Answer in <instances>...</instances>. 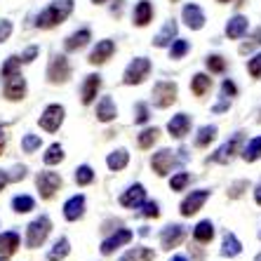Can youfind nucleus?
I'll return each instance as SVG.
<instances>
[{
    "label": "nucleus",
    "instance_id": "1",
    "mask_svg": "<svg viewBox=\"0 0 261 261\" xmlns=\"http://www.w3.org/2000/svg\"><path fill=\"white\" fill-rule=\"evenodd\" d=\"M73 12V0H55L45 12L38 14V29H55L57 24L66 21L68 14Z\"/></svg>",
    "mask_w": 261,
    "mask_h": 261
},
{
    "label": "nucleus",
    "instance_id": "2",
    "mask_svg": "<svg viewBox=\"0 0 261 261\" xmlns=\"http://www.w3.org/2000/svg\"><path fill=\"white\" fill-rule=\"evenodd\" d=\"M49 231H52V221H49L47 217L33 219V221L29 224V228H26V245H29L31 249L40 247V245L47 240Z\"/></svg>",
    "mask_w": 261,
    "mask_h": 261
},
{
    "label": "nucleus",
    "instance_id": "3",
    "mask_svg": "<svg viewBox=\"0 0 261 261\" xmlns=\"http://www.w3.org/2000/svg\"><path fill=\"white\" fill-rule=\"evenodd\" d=\"M148 73H151V61L146 59V57H137V59L129 61V66L125 68V85H139L148 78Z\"/></svg>",
    "mask_w": 261,
    "mask_h": 261
},
{
    "label": "nucleus",
    "instance_id": "4",
    "mask_svg": "<svg viewBox=\"0 0 261 261\" xmlns=\"http://www.w3.org/2000/svg\"><path fill=\"white\" fill-rule=\"evenodd\" d=\"M47 78L52 85H59V83H66L71 78V66H68V59L64 55H55L49 59L47 66Z\"/></svg>",
    "mask_w": 261,
    "mask_h": 261
},
{
    "label": "nucleus",
    "instance_id": "5",
    "mask_svg": "<svg viewBox=\"0 0 261 261\" xmlns=\"http://www.w3.org/2000/svg\"><path fill=\"white\" fill-rule=\"evenodd\" d=\"M176 101V85L170 80H163V83H155L153 87V103L158 109H167Z\"/></svg>",
    "mask_w": 261,
    "mask_h": 261
},
{
    "label": "nucleus",
    "instance_id": "6",
    "mask_svg": "<svg viewBox=\"0 0 261 261\" xmlns=\"http://www.w3.org/2000/svg\"><path fill=\"white\" fill-rule=\"evenodd\" d=\"M36 186H38V191H40V198L49 200V198L61 189V176L57 174V172H40V174L36 176Z\"/></svg>",
    "mask_w": 261,
    "mask_h": 261
},
{
    "label": "nucleus",
    "instance_id": "7",
    "mask_svg": "<svg viewBox=\"0 0 261 261\" xmlns=\"http://www.w3.org/2000/svg\"><path fill=\"white\" fill-rule=\"evenodd\" d=\"M207 198H210V191H207V189L191 191V195H186V198L181 200V207H179L181 217H193L195 212H200L202 205L207 202Z\"/></svg>",
    "mask_w": 261,
    "mask_h": 261
},
{
    "label": "nucleus",
    "instance_id": "8",
    "mask_svg": "<svg viewBox=\"0 0 261 261\" xmlns=\"http://www.w3.org/2000/svg\"><path fill=\"white\" fill-rule=\"evenodd\" d=\"M40 127L45 132H57L61 127V122H64V106L59 103H49L47 109L43 111V116H40Z\"/></svg>",
    "mask_w": 261,
    "mask_h": 261
},
{
    "label": "nucleus",
    "instance_id": "9",
    "mask_svg": "<svg viewBox=\"0 0 261 261\" xmlns=\"http://www.w3.org/2000/svg\"><path fill=\"white\" fill-rule=\"evenodd\" d=\"M243 134H245V132H236V134L231 137V139L226 141L224 146H219V151L214 153V155H212L210 160H212V163H219V165H226V163H228V160H231L233 155L238 153L240 144H243Z\"/></svg>",
    "mask_w": 261,
    "mask_h": 261
},
{
    "label": "nucleus",
    "instance_id": "10",
    "mask_svg": "<svg viewBox=\"0 0 261 261\" xmlns=\"http://www.w3.org/2000/svg\"><path fill=\"white\" fill-rule=\"evenodd\" d=\"M184 236H186V228L181 224H170V226H165L163 233H160V245L165 249H172L181 243Z\"/></svg>",
    "mask_w": 261,
    "mask_h": 261
},
{
    "label": "nucleus",
    "instance_id": "11",
    "mask_svg": "<svg viewBox=\"0 0 261 261\" xmlns=\"http://www.w3.org/2000/svg\"><path fill=\"white\" fill-rule=\"evenodd\" d=\"M181 19H184V24L189 26V29H193V31H200L202 26H205V12H202V10L195 5V3L184 5Z\"/></svg>",
    "mask_w": 261,
    "mask_h": 261
},
{
    "label": "nucleus",
    "instance_id": "12",
    "mask_svg": "<svg viewBox=\"0 0 261 261\" xmlns=\"http://www.w3.org/2000/svg\"><path fill=\"white\" fill-rule=\"evenodd\" d=\"M26 94V80L21 73H14L10 78H5V97L10 101H19Z\"/></svg>",
    "mask_w": 261,
    "mask_h": 261
},
{
    "label": "nucleus",
    "instance_id": "13",
    "mask_svg": "<svg viewBox=\"0 0 261 261\" xmlns=\"http://www.w3.org/2000/svg\"><path fill=\"white\" fill-rule=\"evenodd\" d=\"M172 163H174V153L170 148H160L158 153H153V160H151V167L153 172L158 176H165L167 172L172 170Z\"/></svg>",
    "mask_w": 261,
    "mask_h": 261
},
{
    "label": "nucleus",
    "instance_id": "14",
    "mask_svg": "<svg viewBox=\"0 0 261 261\" xmlns=\"http://www.w3.org/2000/svg\"><path fill=\"white\" fill-rule=\"evenodd\" d=\"M129 240H132V231H127V228H120L118 233H113L111 238H106L101 243V254H113L118 247H122V245H127Z\"/></svg>",
    "mask_w": 261,
    "mask_h": 261
},
{
    "label": "nucleus",
    "instance_id": "15",
    "mask_svg": "<svg viewBox=\"0 0 261 261\" xmlns=\"http://www.w3.org/2000/svg\"><path fill=\"white\" fill-rule=\"evenodd\" d=\"M144 200H146V189L141 186V184L129 186V189L120 195V205L127 207V210H137V207H139Z\"/></svg>",
    "mask_w": 261,
    "mask_h": 261
},
{
    "label": "nucleus",
    "instance_id": "16",
    "mask_svg": "<svg viewBox=\"0 0 261 261\" xmlns=\"http://www.w3.org/2000/svg\"><path fill=\"white\" fill-rule=\"evenodd\" d=\"M113 52H116V43L113 40H99L97 47L90 52V64H103V61H109L111 57H113Z\"/></svg>",
    "mask_w": 261,
    "mask_h": 261
},
{
    "label": "nucleus",
    "instance_id": "17",
    "mask_svg": "<svg viewBox=\"0 0 261 261\" xmlns=\"http://www.w3.org/2000/svg\"><path fill=\"white\" fill-rule=\"evenodd\" d=\"M83 214H85V195H73L64 202V217L68 221H78Z\"/></svg>",
    "mask_w": 261,
    "mask_h": 261
},
{
    "label": "nucleus",
    "instance_id": "18",
    "mask_svg": "<svg viewBox=\"0 0 261 261\" xmlns=\"http://www.w3.org/2000/svg\"><path fill=\"white\" fill-rule=\"evenodd\" d=\"M99 87H101V75H97V73H92V75H87L85 83H83V103L85 106H90L94 99H97L99 94Z\"/></svg>",
    "mask_w": 261,
    "mask_h": 261
},
{
    "label": "nucleus",
    "instance_id": "19",
    "mask_svg": "<svg viewBox=\"0 0 261 261\" xmlns=\"http://www.w3.org/2000/svg\"><path fill=\"white\" fill-rule=\"evenodd\" d=\"M189 129H191V118L186 116V113H176V116L167 122V132H170L174 139L186 137V134H189Z\"/></svg>",
    "mask_w": 261,
    "mask_h": 261
},
{
    "label": "nucleus",
    "instance_id": "20",
    "mask_svg": "<svg viewBox=\"0 0 261 261\" xmlns=\"http://www.w3.org/2000/svg\"><path fill=\"white\" fill-rule=\"evenodd\" d=\"M90 40H92L90 29H80V31H75L73 36H68V38H66L64 47H66L68 52H78V49H83L87 43H90Z\"/></svg>",
    "mask_w": 261,
    "mask_h": 261
},
{
    "label": "nucleus",
    "instance_id": "21",
    "mask_svg": "<svg viewBox=\"0 0 261 261\" xmlns=\"http://www.w3.org/2000/svg\"><path fill=\"white\" fill-rule=\"evenodd\" d=\"M245 33H247V17H243V14H236L233 19H228V24H226V36L231 38V40L243 38Z\"/></svg>",
    "mask_w": 261,
    "mask_h": 261
},
{
    "label": "nucleus",
    "instance_id": "22",
    "mask_svg": "<svg viewBox=\"0 0 261 261\" xmlns=\"http://www.w3.org/2000/svg\"><path fill=\"white\" fill-rule=\"evenodd\" d=\"M153 21V5L148 0H139L134 7V24L137 26H148Z\"/></svg>",
    "mask_w": 261,
    "mask_h": 261
},
{
    "label": "nucleus",
    "instance_id": "23",
    "mask_svg": "<svg viewBox=\"0 0 261 261\" xmlns=\"http://www.w3.org/2000/svg\"><path fill=\"white\" fill-rule=\"evenodd\" d=\"M176 29H179V26H176L174 19H172V21H167V24L163 26V31L153 38V45H155V47H170L172 38H176Z\"/></svg>",
    "mask_w": 261,
    "mask_h": 261
},
{
    "label": "nucleus",
    "instance_id": "24",
    "mask_svg": "<svg viewBox=\"0 0 261 261\" xmlns=\"http://www.w3.org/2000/svg\"><path fill=\"white\" fill-rule=\"evenodd\" d=\"M116 116H118V109H116V103H113V99H111V97H101V101L97 103V120L111 122Z\"/></svg>",
    "mask_w": 261,
    "mask_h": 261
},
{
    "label": "nucleus",
    "instance_id": "25",
    "mask_svg": "<svg viewBox=\"0 0 261 261\" xmlns=\"http://www.w3.org/2000/svg\"><path fill=\"white\" fill-rule=\"evenodd\" d=\"M19 247V236L14 231H7L0 236V256H12Z\"/></svg>",
    "mask_w": 261,
    "mask_h": 261
},
{
    "label": "nucleus",
    "instance_id": "26",
    "mask_svg": "<svg viewBox=\"0 0 261 261\" xmlns=\"http://www.w3.org/2000/svg\"><path fill=\"white\" fill-rule=\"evenodd\" d=\"M210 87H212V78L207 73H195L193 80H191V90H193L195 97H205Z\"/></svg>",
    "mask_w": 261,
    "mask_h": 261
},
{
    "label": "nucleus",
    "instance_id": "27",
    "mask_svg": "<svg viewBox=\"0 0 261 261\" xmlns=\"http://www.w3.org/2000/svg\"><path fill=\"white\" fill-rule=\"evenodd\" d=\"M193 238L198 240V243H212V238H214V224L210 221V219L200 221V224L193 228Z\"/></svg>",
    "mask_w": 261,
    "mask_h": 261
},
{
    "label": "nucleus",
    "instance_id": "28",
    "mask_svg": "<svg viewBox=\"0 0 261 261\" xmlns=\"http://www.w3.org/2000/svg\"><path fill=\"white\" fill-rule=\"evenodd\" d=\"M127 163H129V153L125 151V148H118V151H113L109 155V160H106V165H109L113 172L125 170V167H127Z\"/></svg>",
    "mask_w": 261,
    "mask_h": 261
},
{
    "label": "nucleus",
    "instance_id": "29",
    "mask_svg": "<svg viewBox=\"0 0 261 261\" xmlns=\"http://www.w3.org/2000/svg\"><path fill=\"white\" fill-rule=\"evenodd\" d=\"M68 252H71V243H68L66 238H61V240H57L55 245H52V249L47 252V259L49 261H61L66 259Z\"/></svg>",
    "mask_w": 261,
    "mask_h": 261
},
{
    "label": "nucleus",
    "instance_id": "30",
    "mask_svg": "<svg viewBox=\"0 0 261 261\" xmlns=\"http://www.w3.org/2000/svg\"><path fill=\"white\" fill-rule=\"evenodd\" d=\"M240 252H243V245H240V240L236 238V233H226L221 254H224V256H238Z\"/></svg>",
    "mask_w": 261,
    "mask_h": 261
},
{
    "label": "nucleus",
    "instance_id": "31",
    "mask_svg": "<svg viewBox=\"0 0 261 261\" xmlns=\"http://www.w3.org/2000/svg\"><path fill=\"white\" fill-rule=\"evenodd\" d=\"M214 139H217V127H214V125H205V127L198 129V137H195V146L205 148V146H210Z\"/></svg>",
    "mask_w": 261,
    "mask_h": 261
},
{
    "label": "nucleus",
    "instance_id": "32",
    "mask_svg": "<svg viewBox=\"0 0 261 261\" xmlns=\"http://www.w3.org/2000/svg\"><path fill=\"white\" fill-rule=\"evenodd\" d=\"M243 158H245V163H256V160L261 158V137L252 139L247 146H245V148H243Z\"/></svg>",
    "mask_w": 261,
    "mask_h": 261
},
{
    "label": "nucleus",
    "instance_id": "33",
    "mask_svg": "<svg viewBox=\"0 0 261 261\" xmlns=\"http://www.w3.org/2000/svg\"><path fill=\"white\" fill-rule=\"evenodd\" d=\"M153 252L151 249H146V247H134V249H129L127 254H122V259L120 261H153Z\"/></svg>",
    "mask_w": 261,
    "mask_h": 261
},
{
    "label": "nucleus",
    "instance_id": "34",
    "mask_svg": "<svg viewBox=\"0 0 261 261\" xmlns=\"http://www.w3.org/2000/svg\"><path fill=\"white\" fill-rule=\"evenodd\" d=\"M33 207H36V200H33L31 195H17L12 200V210L17 214H26V212H31Z\"/></svg>",
    "mask_w": 261,
    "mask_h": 261
},
{
    "label": "nucleus",
    "instance_id": "35",
    "mask_svg": "<svg viewBox=\"0 0 261 261\" xmlns=\"http://www.w3.org/2000/svg\"><path fill=\"white\" fill-rule=\"evenodd\" d=\"M191 49L189 40H184V38H176V40H172L170 45V59H181V57H186V52Z\"/></svg>",
    "mask_w": 261,
    "mask_h": 261
},
{
    "label": "nucleus",
    "instance_id": "36",
    "mask_svg": "<svg viewBox=\"0 0 261 261\" xmlns=\"http://www.w3.org/2000/svg\"><path fill=\"white\" fill-rule=\"evenodd\" d=\"M158 134H160V129L158 127H148V129H144V132L139 134V148H151L155 141H158Z\"/></svg>",
    "mask_w": 261,
    "mask_h": 261
},
{
    "label": "nucleus",
    "instance_id": "37",
    "mask_svg": "<svg viewBox=\"0 0 261 261\" xmlns=\"http://www.w3.org/2000/svg\"><path fill=\"white\" fill-rule=\"evenodd\" d=\"M94 181V172H92L90 165H80L78 170H75V184L78 186H87V184Z\"/></svg>",
    "mask_w": 261,
    "mask_h": 261
},
{
    "label": "nucleus",
    "instance_id": "38",
    "mask_svg": "<svg viewBox=\"0 0 261 261\" xmlns=\"http://www.w3.org/2000/svg\"><path fill=\"white\" fill-rule=\"evenodd\" d=\"M43 160H45V165H57V163H61L64 160V148H61L59 144H52L47 148V153L43 155Z\"/></svg>",
    "mask_w": 261,
    "mask_h": 261
},
{
    "label": "nucleus",
    "instance_id": "39",
    "mask_svg": "<svg viewBox=\"0 0 261 261\" xmlns=\"http://www.w3.org/2000/svg\"><path fill=\"white\" fill-rule=\"evenodd\" d=\"M19 68H21V57H10V59L3 64V71H0V75H3V78H10V75L19 73Z\"/></svg>",
    "mask_w": 261,
    "mask_h": 261
},
{
    "label": "nucleus",
    "instance_id": "40",
    "mask_svg": "<svg viewBox=\"0 0 261 261\" xmlns=\"http://www.w3.org/2000/svg\"><path fill=\"white\" fill-rule=\"evenodd\" d=\"M205 64H207V68H210V73H224L226 71V59L219 55H210L205 59Z\"/></svg>",
    "mask_w": 261,
    "mask_h": 261
},
{
    "label": "nucleus",
    "instance_id": "41",
    "mask_svg": "<svg viewBox=\"0 0 261 261\" xmlns=\"http://www.w3.org/2000/svg\"><path fill=\"white\" fill-rule=\"evenodd\" d=\"M189 181H191V174H189V172H179V174H174L170 179V189L172 191H184L186 186H189Z\"/></svg>",
    "mask_w": 261,
    "mask_h": 261
},
{
    "label": "nucleus",
    "instance_id": "42",
    "mask_svg": "<svg viewBox=\"0 0 261 261\" xmlns=\"http://www.w3.org/2000/svg\"><path fill=\"white\" fill-rule=\"evenodd\" d=\"M259 45H261V29H254V33L247 38V43L240 45V55H247V52H252Z\"/></svg>",
    "mask_w": 261,
    "mask_h": 261
},
{
    "label": "nucleus",
    "instance_id": "43",
    "mask_svg": "<svg viewBox=\"0 0 261 261\" xmlns=\"http://www.w3.org/2000/svg\"><path fill=\"white\" fill-rule=\"evenodd\" d=\"M21 148H24V153H36L40 148V137L38 134H26L21 139Z\"/></svg>",
    "mask_w": 261,
    "mask_h": 261
},
{
    "label": "nucleus",
    "instance_id": "44",
    "mask_svg": "<svg viewBox=\"0 0 261 261\" xmlns=\"http://www.w3.org/2000/svg\"><path fill=\"white\" fill-rule=\"evenodd\" d=\"M141 214H144L146 219H158L160 217V207H158V202H153V200H148V202H141Z\"/></svg>",
    "mask_w": 261,
    "mask_h": 261
},
{
    "label": "nucleus",
    "instance_id": "45",
    "mask_svg": "<svg viewBox=\"0 0 261 261\" xmlns=\"http://www.w3.org/2000/svg\"><path fill=\"white\" fill-rule=\"evenodd\" d=\"M148 106H146V103H137V106H134V122H137V125H144V122H148Z\"/></svg>",
    "mask_w": 261,
    "mask_h": 261
},
{
    "label": "nucleus",
    "instance_id": "46",
    "mask_svg": "<svg viewBox=\"0 0 261 261\" xmlns=\"http://www.w3.org/2000/svg\"><path fill=\"white\" fill-rule=\"evenodd\" d=\"M247 71H249L252 78H261V52L247 61Z\"/></svg>",
    "mask_w": 261,
    "mask_h": 261
},
{
    "label": "nucleus",
    "instance_id": "47",
    "mask_svg": "<svg viewBox=\"0 0 261 261\" xmlns=\"http://www.w3.org/2000/svg\"><path fill=\"white\" fill-rule=\"evenodd\" d=\"M245 189H247V181H245V179H240V181H236V184H233V186H231V189H228V198H240Z\"/></svg>",
    "mask_w": 261,
    "mask_h": 261
},
{
    "label": "nucleus",
    "instance_id": "48",
    "mask_svg": "<svg viewBox=\"0 0 261 261\" xmlns=\"http://www.w3.org/2000/svg\"><path fill=\"white\" fill-rule=\"evenodd\" d=\"M10 36H12V21L3 19V21H0V43H5Z\"/></svg>",
    "mask_w": 261,
    "mask_h": 261
},
{
    "label": "nucleus",
    "instance_id": "49",
    "mask_svg": "<svg viewBox=\"0 0 261 261\" xmlns=\"http://www.w3.org/2000/svg\"><path fill=\"white\" fill-rule=\"evenodd\" d=\"M221 92H224L226 97H236V94H238V87H236V83H233V80H228V78H226L224 83H221Z\"/></svg>",
    "mask_w": 261,
    "mask_h": 261
},
{
    "label": "nucleus",
    "instance_id": "50",
    "mask_svg": "<svg viewBox=\"0 0 261 261\" xmlns=\"http://www.w3.org/2000/svg\"><path fill=\"white\" fill-rule=\"evenodd\" d=\"M7 176H10V181H19V179H24L26 176V167L24 165H17V167L12 170V174H7Z\"/></svg>",
    "mask_w": 261,
    "mask_h": 261
},
{
    "label": "nucleus",
    "instance_id": "51",
    "mask_svg": "<svg viewBox=\"0 0 261 261\" xmlns=\"http://www.w3.org/2000/svg\"><path fill=\"white\" fill-rule=\"evenodd\" d=\"M36 57H38V47H36V45H31L24 55H21V61H24V64H31V61L36 59Z\"/></svg>",
    "mask_w": 261,
    "mask_h": 261
},
{
    "label": "nucleus",
    "instance_id": "52",
    "mask_svg": "<svg viewBox=\"0 0 261 261\" xmlns=\"http://www.w3.org/2000/svg\"><path fill=\"white\" fill-rule=\"evenodd\" d=\"M228 109H231V101H226V99H224V101H219V103H214V113H224V111H228Z\"/></svg>",
    "mask_w": 261,
    "mask_h": 261
},
{
    "label": "nucleus",
    "instance_id": "53",
    "mask_svg": "<svg viewBox=\"0 0 261 261\" xmlns=\"http://www.w3.org/2000/svg\"><path fill=\"white\" fill-rule=\"evenodd\" d=\"M5 141H7V129L0 125V155H3V151H5Z\"/></svg>",
    "mask_w": 261,
    "mask_h": 261
},
{
    "label": "nucleus",
    "instance_id": "54",
    "mask_svg": "<svg viewBox=\"0 0 261 261\" xmlns=\"http://www.w3.org/2000/svg\"><path fill=\"white\" fill-rule=\"evenodd\" d=\"M7 181H10V176H7L5 172L0 170V191H3V189H5V186H7Z\"/></svg>",
    "mask_w": 261,
    "mask_h": 261
},
{
    "label": "nucleus",
    "instance_id": "55",
    "mask_svg": "<svg viewBox=\"0 0 261 261\" xmlns=\"http://www.w3.org/2000/svg\"><path fill=\"white\" fill-rule=\"evenodd\" d=\"M254 200H256V205H261V181L256 184V189H254Z\"/></svg>",
    "mask_w": 261,
    "mask_h": 261
},
{
    "label": "nucleus",
    "instance_id": "56",
    "mask_svg": "<svg viewBox=\"0 0 261 261\" xmlns=\"http://www.w3.org/2000/svg\"><path fill=\"white\" fill-rule=\"evenodd\" d=\"M113 14H120L122 12V0H118V5H113V10H111Z\"/></svg>",
    "mask_w": 261,
    "mask_h": 261
},
{
    "label": "nucleus",
    "instance_id": "57",
    "mask_svg": "<svg viewBox=\"0 0 261 261\" xmlns=\"http://www.w3.org/2000/svg\"><path fill=\"white\" fill-rule=\"evenodd\" d=\"M170 261H186V256H181V254H176V256H172Z\"/></svg>",
    "mask_w": 261,
    "mask_h": 261
},
{
    "label": "nucleus",
    "instance_id": "58",
    "mask_svg": "<svg viewBox=\"0 0 261 261\" xmlns=\"http://www.w3.org/2000/svg\"><path fill=\"white\" fill-rule=\"evenodd\" d=\"M94 5H103V3H109V0H92Z\"/></svg>",
    "mask_w": 261,
    "mask_h": 261
},
{
    "label": "nucleus",
    "instance_id": "59",
    "mask_svg": "<svg viewBox=\"0 0 261 261\" xmlns=\"http://www.w3.org/2000/svg\"><path fill=\"white\" fill-rule=\"evenodd\" d=\"M254 261H261V254H256V256H254Z\"/></svg>",
    "mask_w": 261,
    "mask_h": 261
},
{
    "label": "nucleus",
    "instance_id": "60",
    "mask_svg": "<svg viewBox=\"0 0 261 261\" xmlns=\"http://www.w3.org/2000/svg\"><path fill=\"white\" fill-rule=\"evenodd\" d=\"M0 261H7V256H0Z\"/></svg>",
    "mask_w": 261,
    "mask_h": 261
},
{
    "label": "nucleus",
    "instance_id": "61",
    "mask_svg": "<svg viewBox=\"0 0 261 261\" xmlns=\"http://www.w3.org/2000/svg\"><path fill=\"white\" fill-rule=\"evenodd\" d=\"M219 3H231V0H219Z\"/></svg>",
    "mask_w": 261,
    "mask_h": 261
},
{
    "label": "nucleus",
    "instance_id": "62",
    "mask_svg": "<svg viewBox=\"0 0 261 261\" xmlns=\"http://www.w3.org/2000/svg\"><path fill=\"white\" fill-rule=\"evenodd\" d=\"M259 240H261V231H259Z\"/></svg>",
    "mask_w": 261,
    "mask_h": 261
}]
</instances>
